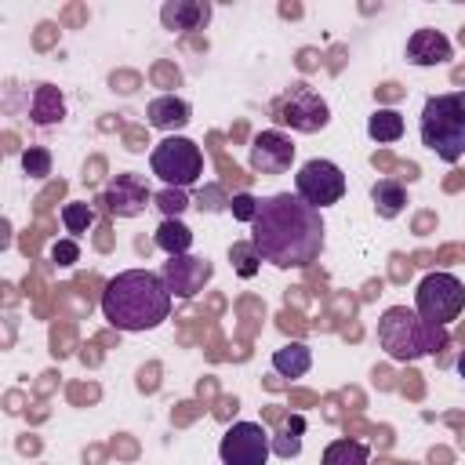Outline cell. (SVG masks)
<instances>
[{
	"mask_svg": "<svg viewBox=\"0 0 465 465\" xmlns=\"http://www.w3.org/2000/svg\"><path fill=\"white\" fill-rule=\"evenodd\" d=\"M251 243L276 269H305L323 251V218L298 193H276L262 200L251 222Z\"/></svg>",
	"mask_w": 465,
	"mask_h": 465,
	"instance_id": "1",
	"label": "cell"
},
{
	"mask_svg": "<svg viewBox=\"0 0 465 465\" xmlns=\"http://www.w3.org/2000/svg\"><path fill=\"white\" fill-rule=\"evenodd\" d=\"M171 291L160 272L127 269L116 272L102 291V316L116 331H153L171 316Z\"/></svg>",
	"mask_w": 465,
	"mask_h": 465,
	"instance_id": "2",
	"label": "cell"
},
{
	"mask_svg": "<svg viewBox=\"0 0 465 465\" xmlns=\"http://www.w3.org/2000/svg\"><path fill=\"white\" fill-rule=\"evenodd\" d=\"M421 145L429 153H436L443 163H458L465 156V91H447V94L425 98Z\"/></svg>",
	"mask_w": 465,
	"mask_h": 465,
	"instance_id": "3",
	"label": "cell"
},
{
	"mask_svg": "<svg viewBox=\"0 0 465 465\" xmlns=\"http://www.w3.org/2000/svg\"><path fill=\"white\" fill-rule=\"evenodd\" d=\"M378 341L392 360L407 363L425 352H440L447 345V334H443V327H432L418 312L396 305V309H385V316L378 320Z\"/></svg>",
	"mask_w": 465,
	"mask_h": 465,
	"instance_id": "4",
	"label": "cell"
},
{
	"mask_svg": "<svg viewBox=\"0 0 465 465\" xmlns=\"http://www.w3.org/2000/svg\"><path fill=\"white\" fill-rule=\"evenodd\" d=\"M149 167L160 182H167V189H185L203 174V153L193 138L171 134V138L156 142V149L149 156Z\"/></svg>",
	"mask_w": 465,
	"mask_h": 465,
	"instance_id": "5",
	"label": "cell"
},
{
	"mask_svg": "<svg viewBox=\"0 0 465 465\" xmlns=\"http://www.w3.org/2000/svg\"><path fill=\"white\" fill-rule=\"evenodd\" d=\"M414 309H418V316L425 323L447 327L465 309V287H461V280L450 276V272H429L418 283V291H414Z\"/></svg>",
	"mask_w": 465,
	"mask_h": 465,
	"instance_id": "6",
	"label": "cell"
},
{
	"mask_svg": "<svg viewBox=\"0 0 465 465\" xmlns=\"http://www.w3.org/2000/svg\"><path fill=\"white\" fill-rule=\"evenodd\" d=\"M272 120H280V124H287V127H294L302 134H316V131L327 127L331 109L309 84H294L283 98L272 102Z\"/></svg>",
	"mask_w": 465,
	"mask_h": 465,
	"instance_id": "7",
	"label": "cell"
},
{
	"mask_svg": "<svg viewBox=\"0 0 465 465\" xmlns=\"http://www.w3.org/2000/svg\"><path fill=\"white\" fill-rule=\"evenodd\" d=\"M294 193H298L305 203H312L316 211H320V207H331V203H338V200L345 196V174H341V167L331 163V160H309V163H302L298 174H294Z\"/></svg>",
	"mask_w": 465,
	"mask_h": 465,
	"instance_id": "8",
	"label": "cell"
},
{
	"mask_svg": "<svg viewBox=\"0 0 465 465\" xmlns=\"http://www.w3.org/2000/svg\"><path fill=\"white\" fill-rule=\"evenodd\" d=\"M218 454L222 465H265L272 454V440L258 421H236L225 429Z\"/></svg>",
	"mask_w": 465,
	"mask_h": 465,
	"instance_id": "9",
	"label": "cell"
},
{
	"mask_svg": "<svg viewBox=\"0 0 465 465\" xmlns=\"http://www.w3.org/2000/svg\"><path fill=\"white\" fill-rule=\"evenodd\" d=\"M211 262L207 258H196V254H178V258H167L163 262V269H160V276H163V283H167V291L171 294H178V298H193V294H200L203 291V283L211 280Z\"/></svg>",
	"mask_w": 465,
	"mask_h": 465,
	"instance_id": "10",
	"label": "cell"
},
{
	"mask_svg": "<svg viewBox=\"0 0 465 465\" xmlns=\"http://www.w3.org/2000/svg\"><path fill=\"white\" fill-rule=\"evenodd\" d=\"M247 160H251L254 174H283L294 160V142L283 131H262V134H254Z\"/></svg>",
	"mask_w": 465,
	"mask_h": 465,
	"instance_id": "11",
	"label": "cell"
},
{
	"mask_svg": "<svg viewBox=\"0 0 465 465\" xmlns=\"http://www.w3.org/2000/svg\"><path fill=\"white\" fill-rule=\"evenodd\" d=\"M149 200H153V193H149L145 178H138V174H116V178L109 182L105 196H102V203H105L109 214H116V218H134V214H142V211L149 207Z\"/></svg>",
	"mask_w": 465,
	"mask_h": 465,
	"instance_id": "12",
	"label": "cell"
},
{
	"mask_svg": "<svg viewBox=\"0 0 465 465\" xmlns=\"http://www.w3.org/2000/svg\"><path fill=\"white\" fill-rule=\"evenodd\" d=\"M160 22L163 29H174V33L203 29L211 22V4L207 0H167L160 7Z\"/></svg>",
	"mask_w": 465,
	"mask_h": 465,
	"instance_id": "13",
	"label": "cell"
},
{
	"mask_svg": "<svg viewBox=\"0 0 465 465\" xmlns=\"http://www.w3.org/2000/svg\"><path fill=\"white\" fill-rule=\"evenodd\" d=\"M450 58V40L440 29H414L407 40V62L414 65H443Z\"/></svg>",
	"mask_w": 465,
	"mask_h": 465,
	"instance_id": "14",
	"label": "cell"
},
{
	"mask_svg": "<svg viewBox=\"0 0 465 465\" xmlns=\"http://www.w3.org/2000/svg\"><path fill=\"white\" fill-rule=\"evenodd\" d=\"M145 116H149V127H160V131H178V127H185V124L193 120V109H189V102H185V98L160 94V98H153V102H149Z\"/></svg>",
	"mask_w": 465,
	"mask_h": 465,
	"instance_id": "15",
	"label": "cell"
},
{
	"mask_svg": "<svg viewBox=\"0 0 465 465\" xmlns=\"http://www.w3.org/2000/svg\"><path fill=\"white\" fill-rule=\"evenodd\" d=\"M309 367H312V352L302 341H291L272 352V371L280 378H302V374H309Z\"/></svg>",
	"mask_w": 465,
	"mask_h": 465,
	"instance_id": "16",
	"label": "cell"
},
{
	"mask_svg": "<svg viewBox=\"0 0 465 465\" xmlns=\"http://www.w3.org/2000/svg\"><path fill=\"white\" fill-rule=\"evenodd\" d=\"M33 124L47 127V124H58L65 116V102H62V91L51 87V84H40L36 94H33Z\"/></svg>",
	"mask_w": 465,
	"mask_h": 465,
	"instance_id": "17",
	"label": "cell"
},
{
	"mask_svg": "<svg viewBox=\"0 0 465 465\" xmlns=\"http://www.w3.org/2000/svg\"><path fill=\"white\" fill-rule=\"evenodd\" d=\"M371 200H374V211L381 218H396L407 207V189L396 178H381V182L371 185Z\"/></svg>",
	"mask_w": 465,
	"mask_h": 465,
	"instance_id": "18",
	"label": "cell"
},
{
	"mask_svg": "<svg viewBox=\"0 0 465 465\" xmlns=\"http://www.w3.org/2000/svg\"><path fill=\"white\" fill-rule=\"evenodd\" d=\"M156 247H160L167 258L189 254V247H193V229L182 225L178 218H163L160 229H156Z\"/></svg>",
	"mask_w": 465,
	"mask_h": 465,
	"instance_id": "19",
	"label": "cell"
},
{
	"mask_svg": "<svg viewBox=\"0 0 465 465\" xmlns=\"http://www.w3.org/2000/svg\"><path fill=\"white\" fill-rule=\"evenodd\" d=\"M320 465H371V450L360 440H334L327 443Z\"/></svg>",
	"mask_w": 465,
	"mask_h": 465,
	"instance_id": "20",
	"label": "cell"
},
{
	"mask_svg": "<svg viewBox=\"0 0 465 465\" xmlns=\"http://www.w3.org/2000/svg\"><path fill=\"white\" fill-rule=\"evenodd\" d=\"M367 134L374 142H400L403 138V116L396 109H378L371 120H367Z\"/></svg>",
	"mask_w": 465,
	"mask_h": 465,
	"instance_id": "21",
	"label": "cell"
},
{
	"mask_svg": "<svg viewBox=\"0 0 465 465\" xmlns=\"http://www.w3.org/2000/svg\"><path fill=\"white\" fill-rule=\"evenodd\" d=\"M91 222H94V207H91V203H65V207H62V225H65L73 236L87 232Z\"/></svg>",
	"mask_w": 465,
	"mask_h": 465,
	"instance_id": "22",
	"label": "cell"
},
{
	"mask_svg": "<svg viewBox=\"0 0 465 465\" xmlns=\"http://www.w3.org/2000/svg\"><path fill=\"white\" fill-rule=\"evenodd\" d=\"M229 258H232V269H236L243 280H251V276L258 272V262H262L251 240H247V243H232V247H229Z\"/></svg>",
	"mask_w": 465,
	"mask_h": 465,
	"instance_id": "23",
	"label": "cell"
},
{
	"mask_svg": "<svg viewBox=\"0 0 465 465\" xmlns=\"http://www.w3.org/2000/svg\"><path fill=\"white\" fill-rule=\"evenodd\" d=\"M22 171H25L29 178H47V174H51V153H47L44 145H29V149L22 153Z\"/></svg>",
	"mask_w": 465,
	"mask_h": 465,
	"instance_id": "24",
	"label": "cell"
},
{
	"mask_svg": "<svg viewBox=\"0 0 465 465\" xmlns=\"http://www.w3.org/2000/svg\"><path fill=\"white\" fill-rule=\"evenodd\" d=\"M156 200V207L163 211V218H178L185 207H189V196H185V189H163L160 196H153Z\"/></svg>",
	"mask_w": 465,
	"mask_h": 465,
	"instance_id": "25",
	"label": "cell"
},
{
	"mask_svg": "<svg viewBox=\"0 0 465 465\" xmlns=\"http://www.w3.org/2000/svg\"><path fill=\"white\" fill-rule=\"evenodd\" d=\"M258 207H262V200H254L251 193H236V196L229 200V211H232V218H236V222H247V225L258 218Z\"/></svg>",
	"mask_w": 465,
	"mask_h": 465,
	"instance_id": "26",
	"label": "cell"
},
{
	"mask_svg": "<svg viewBox=\"0 0 465 465\" xmlns=\"http://www.w3.org/2000/svg\"><path fill=\"white\" fill-rule=\"evenodd\" d=\"M76 258H80L76 240H58V243L51 247V262H54V265H73Z\"/></svg>",
	"mask_w": 465,
	"mask_h": 465,
	"instance_id": "27",
	"label": "cell"
},
{
	"mask_svg": "<svg viewBox=\"0 0 465 465\" xmlns=\"http://www.w3.org/2000/svg\"><path fill=\"white\" fill-rule=\"evenodd\" d=\"M272 450L280 454V458H294L298 450H302V440H298V432H291V429H283L276 440H272Z\"/></svg>",
	"mask_w": 465,
	"mask_h": 465,
	"instance_id": "28",
	"label": "cell"
},
{
	"mask_svg": "<svg viewBox=\"0 0 465 465\" xmlns=\"http://www.w3.org/2000/svg\"><path fill=\"white\" fill-rule=\"evenodd\" d=\"M116 84H124V94H131L138 80H134V76H116V73H113V87H116Z\"/></svg>",
	"mask_w": 465,
	"mask_h": 465,
	"instance_id": "29",
	"label": "cell"
},
{
	"mask_svg": "<svg viewBox=\"0 0 465 465\" xmlns=\"http://www.w3.org/2000/svg\"><path fill=\"white\" fill-rule=\"evenodd\" d=\"M381 94H385V98H396L400 91H396V84H385V87H381Z\"/></svg>",
	"mask_w": 465,
	"mask_h": 465,
	"instance_id": "30",
	"label": "cell"
},
{
	"mask_svg": "<svg viewBox=\"0 0 465 465\" xmlns=\"http://www.w3.org/2000/svg\"><path fill=\"white\" fill-rule=\"evenodd\" d=\"M458 374H461V378H465V349H461V352H458Z\"/></svg>",
	"mask_w": 465,
	"mask_h": 465,
	"instance_id": "31",
	"label": "cell"
}]
</instances>
